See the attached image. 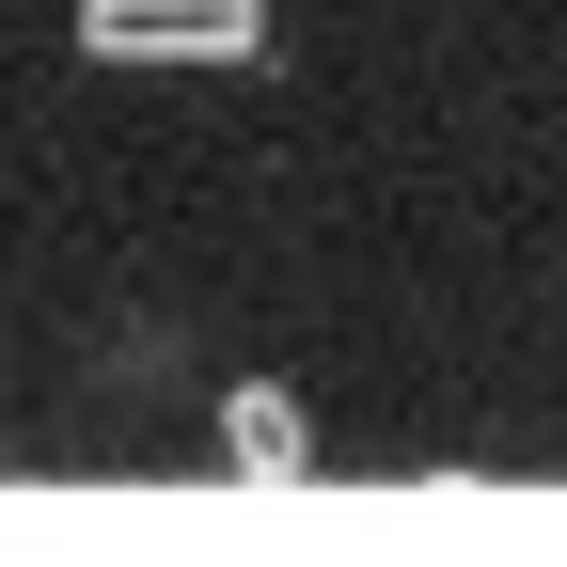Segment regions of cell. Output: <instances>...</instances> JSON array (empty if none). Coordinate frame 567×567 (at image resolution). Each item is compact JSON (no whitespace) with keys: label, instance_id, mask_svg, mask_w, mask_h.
<instances>
[{"label":"cell","instance_id":"6da1fadb","mask_svg":"<svg viewBox=\"0 0 567 567\" xmlns=\"http://www.w3.org/2000/svg\"><path fill=\"white\" fill-rule=\"evenodd\" d=\"M80 48L95 63H252L268 0H80Z\"/></svg>","mask_w":567,"mask_h":567},{"label":"cell","instance_id":"7a4b0ae2","mask_svg":"<svg viewBox=\"0 0 567 567\" xmlns=\"http://www.w3.org/2000/svg\"><path fill=\"white\" fill-rule=\"evenodd\" d=\"M237 473H300V410L284 394H237Z\"/></svg>","mask_w":567,"mask_h":567}]
</instances>
